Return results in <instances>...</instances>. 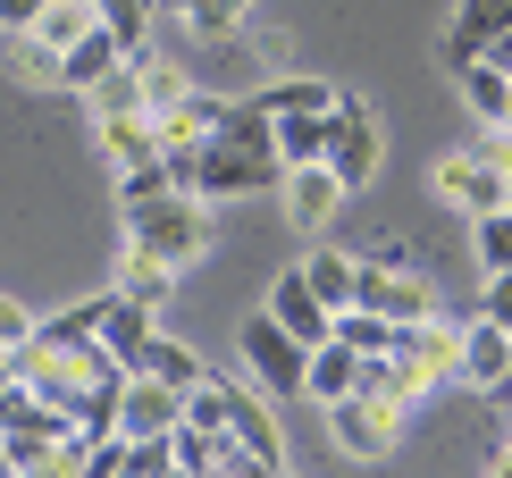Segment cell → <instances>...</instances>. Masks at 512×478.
Masks as SVG:
<instances>
[{
    "label": "cell",
    "mask_w": 512,
    "mask_h": 478,
    "mask_svg": "<svg viewBox=\"0 0 512 478\" xmlns=\"http://www.w3.org/2000/svg\"><path fill=\"white\" fill-rule=\"evenodd\" d=\"M101 143L135 168V160H152V151H160V118H110V126H101Z\"/></svg>",
    "instance_id": "29"
},
{
    "label": "cell",
    "mask_w": 512,
    "mask_h": 478,
    "mask_svg": "<svg viewBox=\"0 0 512 478\" xmlns=\"http://www.w3.org/2000/svg\"><path fill=\"white\" fill-rule=\"evenodd\" d=\"M236 353H244V369H252V386H261V395H303L311 344H303V336H286V328H277L269 311H261V319H244Z\"/></svg>",
    "instance_id": "3"
},
{
    "label": "cell",
    "mask_w": 512,
    "mask_h": 478,
    "mask_svg": "<svg viewBox=\"0 0 512 478\" xmlns=\"http://www.w3.org/2000/svg\"><path fill=\"white\" fill-rule=\"evenodd\" d=\"M177 470H219V428H202V420H177Z\"/></svg>",
    "instance_id": "32"
},
{
    "label": "cell",
    "mask_w": 512,
    "mask_h": 478,
    "mask_svg": "<svg viewBox=\"0 0 512 478\" xmlns=\"http://www.w3.org/2000/svg\"><path fill=\"white\" fill-rule=\"evenodd\" d=\"M269 319H277L286 336H303V344H328V336H336V311L311 294V277H303V269H286V277L269 286Z\"/></svg>",
    "instance_id": "10"
},
{
    "label": "cell",
    "mask_w": 512,
    "mask_h": 478,
    "mask_svg": "<svg viewBox=\"0 0 512 478\" xmlns=\"http://www.w3.org/2000/svg\"><path fill=\"white\" fill-rule=\"evenodd\" d=\"M34 17H42V0H0V34H34Z\"/></svg>",
    "instance_id": "36"
},
{
    "label": "cell",
    "mask_w": 512,
    "mask_h": 478,
    "mask_svg": "<svg viewBox=\"0 0 512 478\" xmlns=\"http://www.w3.org/2000/svg\"><path fill=\"white\" fill-rule=\"evenodd\" d=\"M185 420V386L168 378H126V403H118V437H168V428Z\"/></svg>",
    "instance_id": "8"
},
{
    "label": "cell",
    "mask_w": 512,
    "mask_h": 478,
    "mask_svg": "<svg viewBox=\"0 0 512 478\" xmlns=\"http://www.w3.org/2000/svg\"><path fill=\"white\" fill-rule=\"evenodd\" d=\"M336 336H345V344H353L361 361H370V353H395V319L361 311V302H345V311H336Z\"/></svg>",
    "instance_id": "25"
},
{
    "label": "cell",
    "mask_w": 512,
    "mask_h": 478,
    "mask_svg": "<svg viewBox=\"0 0 512 478\" xmlns=\"http://www.w3.org/2000/svg\"><path fill=\"white\" fill-rule=\"evenodd\" d=\"M277 151H286V168L328 160V110H286L277 118Z\"/></svg>",
    "instance_id": "21"
},
{
    "label": "cell",
    "mask_w": 512,
    "mask_h": 478,
    "mask_svg": "<svg viewBox=\"0 0 512 478\" xmlns=\"http://www.w3.org/2000/svg\"><path fill=\"white\" fill-rule=\"evenodd\" d=\"M84 101H93V126H110V118H152V101H143V68H135V59H118V68L101 76Z\"/></svg>",
    "instance_id": "18"
},
{
    "label": "cell",
    "mask_w": 512,
    "mask_h": 478,
    "mask_svg": "<svg viewBox=\"0 0 512 478\" xmlns=\"http://www.w3.org/2000/svg\"><path fill=\"white\" fill-rule=\"evenodd\" d=\"M261 101H269L277 118H286V110H336V84H319V76H277Z\"/></svg>",
    "instance_id": "28"
},
{
    "label": "cell",
    "mask_w": 512,
    "mask_h": 478,
    "mask_svg": "<svg viewBox=\"0 0 512 478\" xmlns=\"http://www.w3.org/2000/svg\"><path fill=\"white\" fill-rule=\"evenodd\" d=\"M34 336V319H26V302H9L0 294V344H26Z\"/></svg>",
    "instance_id": "35"
},
{
    "label": "cell",
    "mask_w": 512,
    "mask_h": 478,
    "mask_svg": "<svg viewBox=\"0 0 512 478\" xmlns=\"http://www.w3.org/2000/svg\"><path fill=\"white\" fill-rule=\"evenodd\" d=\"M504 369H512V328H496V319H471V328H462V361H454V378H462V386H479V395H496Z\"/></svg>",
    "instance_id": "11"
},
{
    "label": "cell",
    "mask_w": 512,
    "mask_h": 478,
    "mask_svg": "<svg viewBox=\"0 0 512 478\" xmlns=\"http://www.w3.org/2000/svg\"><path fill=\"white\" fill-rule=\"evenodd\" d=\"M328 420H336V445H345V453H387V445H395V428H403V403L336 395V403H328Z\"/></svg>",
    "instance_id": "7"
},
{
    "label": "cell",
    "mask_w": 512,
    "mask_h": 478,
    "mask_svg": "<svg viewBox=\"0 0 512 478\" xmlns=\"http://www.w3.org/2000/svg\"><path fill=\"white\" fill-rule=\"evenodd\" d=\"M361 386V353L345 336H328V344H311V369H303V395L311 403H336V395H353Z\"/></svg>",
    "instance_id": "16"
},
{
    "label": "cell",
    "mask_w": 512,
    "mask_h": 478,
    "mask_svg": "<svg viewBox=\"0 0 512 478\" xmlns=\"http://www.w3.org/2000/svg\"><path fill=\"white\" fill-rule=\"evenodd\" d=\"M118 59H126V42H118L110 26H93L84 42H68V51H59V84H68V93H93V84L110 76Z\"/></svg>",
    "instance_id": "15"
},
{
    "label": "cell",
    "mask_w": 512,
    "mask_h": 478,
    "mask_svg": "<svg viewBox=\"0 0 512 478\" xmlns=\"http://www.w3.org/2000/svg\"><path fill=\"white\" fill-rule=\"evenodd\" d=\"M168 277H177L168 260H152V252H126V277H118V286L135 294V302H152V311H160V302H168Z\"/></svg>",
    "instance_id": "30"
},
{
    "label": "cell",
    "mask_w": 512,
    "mask_h": 478,
    "mask_svg": "<svg viewBox=\"0 0 512 478\" xmlns=\"http://www.w3.org/2000/svg\"><path fill=\"white\" fill-rule=\"evenodd\" d=\"M504 26H512V0H462L454 34H445V68H471V59H479Z\"/></svg>",
    "instance_id": "12"
},
{
    "label": "cell",
    "mask_w": 512,
    "mask_h": 478,
    "mask_svg": "<svg viewBox=\"0 0 512 478\" xmlns=\"http://www.w3.org/2000/svg\"><path fill=\"white\" fill-rule=\"evenodd\" d=\"M496 403H504V411H512V369H504V386H496Z\"/></svg>",
    "instance_id": "40"
},
{
    "label": "cell",
    "mask_w": 512,
    "mask_h": 478,
    "mask_svg": "<svg viewBox=\"0 0 512 478\" xmlns=\"http://www.w3.org/2000/svg\"><path fill=\"white\" fill-rule=\"evenodd\" d=\"M437 193H445L454 210H471V219H487V210H504V202H512L504 168L487 160V151H454V160H437Z\"/></svg>",
    "instance_id": "6"
},
{
    "label": "cell",
    "mask_w": 512,
    "mask_h": 478,
    "mask_svg": "<svg viewBox=\"0 0 512 478\" xmlns=\"http://www.w3.org/2000/svg\"><path fill=\"white\" fill-rule=\"evenodd\" d=\"M126 235H135V252L168 260V269H185V260L210 244V227H202V193H160V202H135V210H126Z\"/></svg>",
    "instance_id": "2"
},
{
    "label": "cell",
    "mask_w": 512,
    "mask_h": 478,
    "mask_svg": "<svg viewBox=\"0 0 512 478\" xmlns=\"http://www.w3.org/2000/svg\"><path fill=\"white\" fill-rule=\"evenodd\" d=\"M93 26H101V9H93V0H42V17H34V34L51 42V51H68V42H84Z\"/></svg>",
    "instance_id": "22"
},
{
    "label": "cell",
    "mask_w": 512,
    "mask_h": 478,
    "mask_svg": "<svg viewBox=\"0 0 512 478\" xmlns=\"http://www.w3.org/2000/svg\"><path fill=\"white\" fill-rule=\"evenodd\" d=\"M471 227H479V269H512V202L471 219Z\"/></svg>",
    "instance_id": "33"
},
{
    "label": "cell",
    "mask_w": 512,
    "mask_h": 478,
    "mask_svg": "<svg viewBox=\"0 0 512 478\" xmlns=\"http://www.w3.org/2000/svg\"><path fill=\"white\" fill-rule=\"evenodd\" d=\"M160 9H177L202 42H227V34H236V17L252 9V0H160Z\"/></svg>",
    "instance_id": "24"
},
{
    "label": "cell",
    "mask_w": 512,
    "mask_h": 478,
    "mask_svg": "<svg viewBox=\"0 0 512 478\" xmlns=\"http://www.w3.org/2000/svg\"><path fill=\"white\" fill-rule=\"evenodd\" d=\"M361 311L395 319V328H412V319H437V294L420 286L412 269H387V260H361V286H353Z\"/></svg>",
    "instance_id": "5"
},
{
    "label": "cell",
    "mask_w": 512,
    "mask_h": 478,
    "mask_svg": "<svg viewBox=\"0 0 512 478\" xmlns=\"http://www.w3.org/2000/svg\"><path fill=\"white\" fill-rule=\"evenodd\" d=\"M454 76H462V93H471V110H479L487 126H504V118H512V68H496V59L479 51L471 68H454Z\"/></svg>",
    "instance_id": "19"
},
{
    "label": "cell",
    "mask_w": 512,
    "mask_h": 478,
    "mask_svg": "<svg viewBox=\"0 0 512 478\" xmlns=\"http://www.w3.org/2000/svg\"><path fill=\"white\" fill-rule=\"evenodd\" d=\"M210 126H219V101H210V93H185L177 110H160V143H202Z\"/></svg>",
    "instance_id": "27"
},
{
    "label": "cell",
    "mask_w": 512,
    "mask_h": 478,
    "mask_svg": "<svg viewBox=\"0 0 512 478\" xmlns=\"http://www.w3.org/2000/svg\"><path fill=\"white\" fill-rule=\"evenodd\" d=\"M353 395H378V403H403V411H412L420 395H429V369H420L412 353H370V361H361V386H353Z\"/></svg>",
    "instance_id": "13"
},
{
    "label": "cell",
    "mask_w": 512,
    "mask_h": 478,
    "mask_svg": "<svg viewBox=\"0 0 512 478\" xmlns=\"http://www.w3.org/2000/svg\"><path fill=\"white\" fill-rule=\"evenodd\" d=\"M277 193H286V219L303 227V235H319V227L336 219V202H345V177H336L328 160H303V168H286V185H277Z\"/></svg>",
    "instance_id": "9"
},
{
    "label": "cell",
    "mask_w": 512,
    "mask_h": 478,
    "mask_svg": "<svg viewBox=\"0 0 512 478\" xmlns=\"http://www.w3.org/2000/svg\"><path fill=\"white\" fill-rule=\"evenodd\" d=\"M479 319L512 328V269H487V294H479Z\"/></svg>",
    "instance_id": "34"
},
{
    "label": "cell",
    "mask_w": 512,
    "mask_h": 478,
    "mask_svg": "<svg viewBox=\"0 0 512 478\" xmlns=\"http://www.w3.org/2000/svg\"><path fill=\"white\" fill-rule=\"evenodd\" d=\"M303 277H311V294L328 302V311H345L353 286H361V260H345V252H311V260H303Z\"/></svg>",
    "instance_id": "23"
},
{
    "label": "cell",
    "mask_w": 512,
    "mask_h": 478,
    "mask_svg": "<svg viewBox=\"0 0 512 478\" xmlns=\"http://www.w3.org/2000/svg\"><path fill=\"white\" fill-rule=\"evenodd\" d=\"M126 369H143V378H168V386H185V395H194V386L210 378V369H202L194 353H185V344H177V336H160V328H152V336H143V344H135V353H126Z\"/></svg>",
    "instance_id": "17"
},
{
    "label": "cell",
    "mask_w": 512,
    "mask_h": 478,
    "mask_svg": "<svg viewBox=\"0 0 512 478\" xmlns=\"http://www.w3.org/2000/svg\"><path fill=\"white\" fill-rule=\"evenodd\" d=\"M160 193H185L177 168H168V151H152V160H135V168L118 177V202H126V210H135V202H160Z\"/></svg>",
    "instance_id": "26"
},
{
    "label": "cell",
    "mask_w": 512,
    "mask_h": 478,
    "mask_svg": "<svg viewBox=\"0 0 512 478\" xmlns=\"http://www.w3.org/2000/svg\"><path fill=\"white\" fill-rule=\"evenodd\" d=\"M277 185H286L277 110L261 93H252V101H219V126L202 135V202H227V193H277Z\"/></svg>",
    "instance_id": "1"
},
{
    "label": "cell",
    "mask_w": 512,
    "mask_h": 478,
    "mask_svg": "<svg viewBox=\"0 0 512 478\" xmlns=\"http://www.w3.org/2000/svg\"><path fill=\"white\" fill-rule=\"evenodd\" d=\"M0 386H17V344H0Z\"/></svg>",
    "instance_id": "39"
},
{
    "label": "cell",
    "mask_w": 512,
    "mask_h": 478,
    "mask_svg": "<svg viewBox=\"0 0 512 478\" xmlns=\"http://www.w3.org/2000/svg\"><path fill=\"white\" fill-rule=\"evenodd\" d=\"M479 151H487V160H496V168H504V185H512V126H496V135H487Z\"/></svg>",
    "instance_id": "37"
},
{
    "label": "cell",
    "mask_w": 512,
    "mask_h": 478,
    "mask_svg": "<svg viewBox=\"0 0 512 478\" xmlns=\"http://www.w3.org/2000/svg\"><path fill=\"white\" fill-rule=\"evenodd\" d=\"M143 336H152V302H135V294L118 286V294H110V311H101V344H110V353L126 361Z\"/></svg>",
    "instance_id": "20"
},
{
    "label": "cell",
    "mask_w": 512,
    "mask_h": 478,
    "mask_svg": "<svg viewBox=\"0 0 512 478\" xmlns=\"http://www.w3.org/2000/svg\"><path fill=\"white\" fill-rule=\"evenodd\" d=\"M227 437H236V445H252V462H261V470H286V445H277V428H269L261 395H244L236 378H227Z\"/></svg>",
    "instance_id": "14"
},
{
    "label": "cell",
    "mask_w": 512,
    "mask_h": 478,
    "mask_svg": "<svg viewBox=\"0 0 512 478\" xmlns=\"http://www.w3.org/2000/svg\"><path fill=\"white\" fill-rule=\"evenodd\" d=\"M9 76L17 84H59V51L42 34H17V51H9Z\"/></svg>",
    "instance_id": "31"
},
{
    "label": "cell",
    "mask_w": 512,
    "mask_h": 478,
    "mask_svg": "<svg viewBox=\"0 0 512 478\" xmlns=\"http://www.w3.org/2000/svg\"><path fill=\"white\" fill-rule=\"evenodd\" d=\"M328 168L345 177V193L370 185V168H378V118L361 93H336V110H328Z\"/></svg>",
    "instance_id": "4"
},
{
    "label": "cell",
    "mask_w": 512,
    "mask_h": 478,
    "mask_svg": "<svg viewBox=\"0 0 512 478\" xmlns=\"http://www.w3.org/2000/svg\"><path fill=\"white\" fill-rule=\"evenodd\" d=\"M487 59H496V68H512V26H504L496 42H487Z\"/></svg>",
    "instance_id": "38"
}]
</instances>
